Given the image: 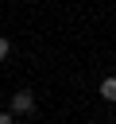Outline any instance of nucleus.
I'll list each match as a JSON object with an SVG mask.
<instances>
[{
    "label": "nucleus",
    "mask_w": 116,
    "mask_h": 124,
    "mask_svg": "<svg viewBox=\"0 0 116 124\" xmlns=\"http://www.w3.org/2000/svg\"><path fill=\"white\" fill-rule=\"evenodd\" d=\"M0 124H12V112H0Z\"/></svg>",
    "instance_id": "obj_4"
},
{
    "label": "nucleus",
    "mask_w": 116,
    "mask_h": 124,
    "mask_svg": "<svg viewBox=\"0 0 116 124\" xmlns=\"http://www.w3.org/2000/svg\"><path fill=\"white\" fill-rule=\"evenodd\" d=\"M101 97L104 101H116V78H104L101 81Z\"/></svg>",
    "instance_id": "obj_2"
},
{
    "label": "nucleus",
    "mask_w": 116,
    "mask_h": 124,
    "mask_svg": "<svg viewBox=\"0 0 116 124\" xmlns=\"http://www.w3.org/2000/svg\"><path fill=\"white\" fill-rule=\"evenodd\" d=\"M8 50H12V43H8V39H4V35H0V62H4V58H8Z\"/></svg>",
    "instance_id": "obj_3"
},
{
    "label": "nucleus",
    "mask_w": 116,
    "mask_h": 124,
    "mask_svg": "<svg viewBox=\"0 0 116 124\" xmlns=\"http://www.w3.org/2000/svg\"><path fill=\"white\" fill-rule=\"evenodd\" d=\"M31 108H35V93H31V89L12 93V112H31Z\"/></svg>",
    "instance_id": "obj_1"
}]
</instances>
